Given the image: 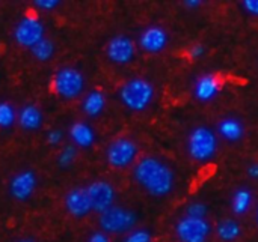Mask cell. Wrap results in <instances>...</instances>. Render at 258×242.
Here are the masks:
<instances>
[{
	"label": "cell",
	"instance_id": "cell-1",
	"mask_svg": "<svg viewBox=\"0 0 258 242\" xmlns=\"http://www.w3.org/2000/svg\"><path fill=\"white\" fill-rule=\"evenodd\" d=\"M133 178L153 197L168 196L175 185L174 170L156 157L141 158L133 169Z\"/></svg>",
	"mask_w": 258,
	"mask_h": 242
},
{
	"label": "cell",
	"instance_id": "cell-2",
	"mask_svg": "<svg viewBox=\"0 0 258 242\" xmlns=\"http://www.w3.org/2000/svg\"><path fill=\"white\" fill-rule=\"evenodd\" d=\"M154 86L144 77H135L125 81L119 89L121 102L132 111H144L154 99Z\"/></svg>",
	"mask_w": 258,
	"mask_h": 242
},
{
	"label": "cell",
	"instance_id": "cell-3",
	"mask_svg": "<svg viewBox=\"0 0 258 242\" xmlns=\"http://www.w3.org/2000/svg\"><path fill=\"white\" fill-rule=\"evenodd\" d=\"M218 151V139L213 130L206 125L194 128L187 137V154L194 161H210Z\"/></svg>",
	"mask_w": 258,
	"mask_h": 242
},
{
	"label": "cell",
	"instance_id": "cell-4",
	"mask_svg": "<svg viewBox=\"0 0 258 242\" xmlns=\"http://www.w3.org/2000/svg\"><path fill=\"white\" fill-rule=\"evenodd\" d=\"M98 223H100L101 230L106 235L107 233H128L136 226L138 215L132 209L112 206L106 212L100 214Z\"/></svg>",
	"mask_w": 258,
	"mask_h": 242
},
{
	"label": "cell",
	"instance_id": "cell-5",
	"mask_svg": "<svg viewBox=\"0 0 258 242\" xmlns=\"http://www.w3.org/2000/svg\"><path fill=\"white\" fill-rule=\"evenodd\" d=\"M85 89V77L74 66L60 68L53 77V90L63 99H74Z\"/></svg>",
	"mask_w": 258,
	"mask_h": 242
},
{
	"label": "cell",
	"instance_id": "cell-6",
	"mask_svg": "<svg viewBox=\"0 0 258 242\" xmlns=\"http://www.w3.org/2000/svg\"><path fill=\"white\" fill-rule=\"evenodd\" d=\"M139 154V146L135 140L127 137H119L110 142L106 149V160L109 166L115 169H125L132 166Z\"/></svg>",
	"mask_w": 258,
	"mask_h": 242
},
{
	"label": "cell",
	"instance_id": "cell-7",
	"mask_svg": "<svg viewBox=\"0 0 258 242\" xmlns=\"http://www.w3.org/2000/svg\"><path fill=\"white\" fill-rule=\"evenodd\" d=\"M175 233L181 242H207L212 227L210 223L206 220L183 217L175 224Z\"/></svg>",
	"mask_w": 258,
	"mask_h": 242
},
{
	"label": "cell",
	"instance_id": "cell-8",
	"mask_svg": "<svg viewBox=\"0 0 258 242\" xmlns=\"http://www.w3.org/2000/svg\"><path fill=\"white\" fill-rule=\"evenodd\" d=\"M15 42L21 47L32 48L41 39H44V24L35 17H24L20 20L14 30Z\"/></svg>",
	"mask_w": 258,
	"mask_h": 242
},
{
	"label": "cell",
	"instance_id": "cell-9",
	"mask_svg": "<svg viewBox=\"0 0 258 242\" xmlns=\"http://www.w3.org/2000/svg\"><path fill=\"white\" fill-rule=\"evenodd\" d=\"M86 191H88V196H89V200H91L92 211H95L98 214H103V212H106L107 209H110L113 206L116 193H115V188H113V185L110 182H107V181H95V182H92V184H89L86 187Z\"/></svg>",
	"mask_w": 258,
	"mask_h": 242
},
{
	"label": "cell",
	"instance_id": "cell-10",
	"mask_svg": "<svg viewBox=\"0 0 258 242\" xmlns=\"http://www.w3.org/2000/svg\"><path fill=\"white\" fill-rule=\"evenodd\" d=\"M38 187V178L33 170H21L9 181V194L18 202L29 200Z\"/></svg>",
	"mask_w": 258,
	"mask_h": 242
},
{
	"label": "cell",
	"instance_id": "cell-11",
	"mask_svg": "<svg viewBox=\"0 0 258 242\" xmlns=\"http://www.w3.org/2000/svg\"><path fill=\"white\" fill-rule=\"evenodd\" d=\"M136 54V45L132 38L125 35H118L112 38L106 45V56L110 62L116 65H125L130 63L135 59Z\"/></svg>",
	"mask_w": 258,
	"mask_h": 242
},
{
	"label": "cell",
	"instance_id": "cell-12",
	"mask_svg": "<svg viewBox=\"0 0 258 242\" xmlns=\"http://www.w3.org/2000/svg\"><path fill=\"white\" fill-rule=\"evenodd\" d=\"M168 33L160 26H150L147 27L139 36V45L145 53L157 54L163 51L168 45Z\"/></svg>",
	"mask_w": 258,
	"mask_h": 242
},
{
	"label": "cell",
	"instance_id": "cell-13",
	"mask_svg": "<svg viewBox=\"0 0 258 242\" xmlns=\"http://www.w3.org/2000/svg\"><path fill=\"white\" fill-rule=\"evenodd\" d=\"M65 208L68 214L76 218H83L89 212H92V206L86 188L76 187L70 190L65 196Z\"/></svg>",
	"mask_w": 258,
	"mask_h": 242
},
{
	"label": "cell",
	"instance_id": "cell-14",
	"mask_svg": "<svg viewBox=\"0 0 258 242\" xmlns=\"http://www.w3.org/2000/svg\"><path fill=\"white\" fill-rule=\"evenodd\" d=\"M221 83L215 74H203L197 78L194 86V95L200 102H210L219 93Z\"/></svg>",
	"mask_w": 258,
	"mask_h": 242
},
{
	"label": "cell",
	"instance_id": "cell-15",
	"mask_svg": "<svg viewBox=\"0 0 258 242\" xmlns=\"http://www.w3.org/2000/svg\"><path fill=\"white\" fill-rule=\"evenodd\" d=\"M219 136L231 143L240 142L245 136V127L237 117H225L218 124Z\"/></svg>",
	"mask_w": 258,
	"mask_h": 242
},
{
	"label": "cell",
	"instance_id": "cell-16",
	"mask_svg": "<svg viewBox=\"0 0 258 242\" xmlns=\"http://www.w3.org/2000/svg\"><path fill=\"white\" fill-rule=\"evenodd\" d=\"M17 120H18V124H20V127L23 130L35 131V130H39L41 125H42V113L36 105L27 104L18 111Z\"/></svg>",
	"mask_w": 258,
	"mask_h": 242
},
{
	"label": "cell",
	"instance_id": "cell-17",
	"mask_svg": "<svg viewBox=\"0 0 258 242\" xmlns=\"http://www.w3.org/2000/svg\"><path fill=\"white\" fill-rule=\"evenodd\" d=\"M70 137L74 146H79V148H91L95 143V133L85 122L73 124L70 127Z\"/></svg>",
	"mask_w": 258,
	"mask_h": 242
},
{
	"label": "cell",
	"instance_id": "cell-18",
	"mask_svg": "<svg viewBox=\"0 0 258 242\" xmlns=\"http://www.w3.org/2000/svg\"><path fill=\"white\" fill-rule=\"evenodd\" d=\"M106 107V96L101 90H91L82 102V110L91 117H97Z\"/></svg>",
	"mask_w": 258,
	"mask_h": 242
},
{
	"label": "cell",
	"instance_id": "cell-19",
	"mask_svg": "<svg viewBox=\"0 0 258 242\" xmlns=\"http://www.w3.org/2000/svg\"><path fill=\"white\" fill-rule=\"evenodd\" d=\"M252 193L248 188H237L231 196V211L234 212V215H245L252 206Z\"/></svg>",
	"mask_w": 258,
	"mask_h": 242
},
{
	"label": "cell",
	"instance_id": "cell-20",
	"mask_svg": "<svg viewBox=\"0 0 258 242\" xmlns=\"http://www.w3.org/2000/svg\"><path fill=\"white\" fill-rule=\"evenodd\" d=\"M216 235L222 242H233L239 239L242 235V227L237 220L234 218H225L221 220L216 226Z\"/></svg>",
	"mask_w": 258,
	"mask_h": 242
},
{
	"label": "cell",
	"instance_id": "cell-21",
	"mask_svg": "<svg viewBox=\"0 0 258 242\" xmlns=\"http://www.w3.org/2000/svg\"><path fill=\"white\" fill-rule=\"evenodd\" d=\"M30 53H32V56H33L36 60H39V62H47V60H50V59L53 57V54H54V44H53L51 39L44 38V39H41L38 44H35V45L30 48Z\"/></svg>",
	"mask_w": 258,
	"mask_h": 242
},
{
	"label": "cell",
	"instance_id": "cell-22",
	"mask_svg": "<svg viewBox=\"0 0 258 242\" xmlns=\"http://www.w3.org/2000/svg\"><path fill=\"white\" fill-rule=\"evenodd\" d=\"M15 120H17V113L14 107L9 102L2 101L0 102V128L8 130L15 124Z\"/></svg>",
	"mask_w": 258,
	"mask_h": 242
},
{
	"label": "cell",
	"instance_id": "cell-23",
	"mask_svg": "<svg viewBox=\"0 0 258 242\" xmlns=\"http://www.w3.org/2000/svg\"><path fill=\"white\" fill-rule=\"evenodd\" d=\"M77 158V148L74 145H67L57 155V166L62 169H68L74 164Z\"/></svg>",
	"mask_w": 258,
	"mask_h": 242
},
{
	"label": "cell",
	"instance_id": "cell-24",
	"mask_svg": "<svg viewBox=\"0 0 258 242\" xmlns=\"http://www.w3.org/2000/svg\"><path fill=\"white\" fill-rule=\"evenodd\" d=\"M207 212H209V208L201 202H194V203L187 205V208H186V217H190V218L206 220Z\"/></svg>",
	"mask_w": 258,
	"mask_h": 242
},
{
	"label": "cell",
	"instance_id": "cell-25",
	"mask_svg": "<svg viewBox=\"0 0 258 242\" xmlns=\"http://www.w3.org/2000/svg\"><path fill=\"white\" fill-rule=\"evenodd\" d=\"M122 242H153V236L147 229H136L128 232Z\"/></svg>",
	"mask_w": 258,
	"mask_h": 242
},
{
	"label": "cell",
	"instance_id": "cell-26",
	"mask_svg": "<svg viewBox=\"0 0 258 242\" xmlns=\"http://www.w3.org/2000/svg\"><path fill=\"white\" fill-rule=\"evenodd\" d=\"M204 54H206V47H204L203 42H194V44L189 47V50H187V56H189L190 59H200V57H203Z\"/></svg>",
	"mask_w": 258,
	"mask_h": 242
},
{
	"label": "cell",
	"instance_id": "cell-27",
	"mask_svg": "<svg viewBox=\"0 0 258 242\" xmlns=\"http://www.w3.org/2000/svg\"><path fill=\"white\" fill-rule=\"evenodd\" d=\"M33 5L38 8V9H42V11H51L54 8H57L60 5L59 0H35Z\"/></svg>",
	"mask_w": 258,
	"mask_h": 242
},
{
	"label": "cell",
	"instance_id": "cell-28",
	"mask_svg": "<svg viewBox=\"0 0 258 242\" xmlns=\"http://www.w3.org/2000/svg\"><path fill=\"white\" fill-rule=\"evenodd\" d=\"M62 139H63V133H62L60 130H51V131H48V134H47V143L51 145V146L59 145V143L62 142Z\"/></svg>",
	"mask_w": 258,
	"mask_h": 242
},
{
	"label": "cell",
	"instance_id": "cell-29",
	"mask_svg": "<svg viewBox=\"0 0 258 242\" xmlns=\"http://www.w3.org/2000/svg\"><path fill=\"white\" fill-rule=\"evenodd\" d=\"M242 8L249 14L258 17V0H243L242 2Z\"/></svg>",
	"mask_w": 258,
	"mask_h": 242
},
{
	"label": "cell",
	"instance_id": "cell-30",
	"mask_svg": "<svg viewBox=\"0 0 258 242\" xmlns=\"http://www.w3.org/2000/svg\"><path fill=\"white\" fill-rule=\"evenodd\" d=\"M88 242H110V239L104 232H95L89 236Z\"/></svg>",
	"mask_w": 258,
	"mask_h": 242
},
{
	"label": "cell",
	"instance_id": "cell-31",
	"mask_svg": "<svg viewBox=\"0 0 258 242\" xmlns=\"http://www.w3.org/2000/svg\"><path fill=\"white\" fill-rule=\"evenodd\" d=\"M246 172H248V176H249L251 179H258V161L251 163V164L248 166Z\"/></svg>",
	"mask_w": 258,
	"mask_h": 242
},
{
	"label": "cell",
	"instance_id": "cell-32",
	"mask_svg": "<svg viewBox=\"0 0 258 242\" xmlns=\"http://www.w3.org/2000/svg\"><path fill=\"white\" fill-rule=\"evenodd\" d=\"M201 5H203L201 0H184V2H183V6H184L186 9H198Z\"/></svg>",
	"mask_w": 258,
	"mask_h": 242
},
{
	"label": "cell",
	"instance_id": "cell-33",
	"mask_svg": "<svg viewBox=\"0 0 258 242\" xmlns=\"http://www.w3.org/2000/svg\"><path fill=\"white\" fill-rule=\"evenodd\" d=\"M18 242H33L32 239H21V241H18Z\"/></svg>",
	"mask_w": 258,
	"mask_h": 242
},
{
	"label": "cell",
	"instance_id": "cell-34",
	"mask_svg": "<svg viewBox=\"0 0 258 242\" xmlns=\"http://www.w3.org/2000/svg\"><path fill=\"white\" fill-rule=\"evenodd\" d=\"M255 221H257V226H258V209H257V214H255Z\"/></svg>",
	"mask_w": 258,
	"mask_h": 242
}]
</instances>
